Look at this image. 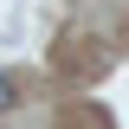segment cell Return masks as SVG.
I'll return each instance as SVG.
<instances>
[{"label": "cell", "instance_id": "cell-1", "mask_svg": "<svg viewBox=\"0 0 129 129\" xmlns=\"http://www.w3.org/2000/svg\"><path fill=\"white\" fill-rule=\"evenodd\" d=\"M13 103H19V84H13V78H7V71H0V116L13 110Z\"/></svg>", "mask_w": 129, "mask_h": 129}]
</instances>
